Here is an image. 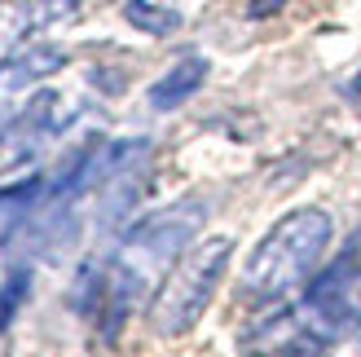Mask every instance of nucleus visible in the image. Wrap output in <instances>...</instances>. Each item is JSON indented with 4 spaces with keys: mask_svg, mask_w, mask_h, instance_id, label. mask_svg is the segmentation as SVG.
Segmentation results:
<instances>
[{
    "mask_svg": "<svg viewBox=\"0 0 361 357\" xmlns=\"http://www.w3.org/2000/svg\"><path fill=\"white\" fill-rule=\"evenodd\" d=\"M203 221H207L203 203L180 199V203L159 207V212H150V217H141L137 225L123 229L119 252L111 260V270H106V305H111V313H106V340H115L119 322L150 291V282L190 252V243L203 229Z\"/></svg>",
    "mask_w": 361,
    "mask_h": 357,
    "instance_id": "f257e3e1",
    "label": "nucleus"
},
{
    "mask_svg": "<svg viewBox=\"0 0 361 357\" xmlns=\"http://www.w3.org/2000/svg\"><path fill=\"white\" fill-rule=\"evenodd\" d=\"M331 234H335L331 212H322V207L286 212V217L256 243V252L247 256L243 296L260 300V305H274L286 291L304 287V282L317 274V260L331 247Z\"/></svg>",
    "mask_w": 361,
    "mask_h": 357,
    "instance_id": "f03ea898",
    "label": "nucleus"
},
{
    "mask_svg": "<svg viewBox=\"0 0 361 357\" xmlns=\"http://www.w3.org/2000/svg\"><path fill=\"white\" fill-rule=\"evenodd\" d=\"M229 256H233V238L216 234V238H203L190 256L176 260V270L168 274V282L159 287L154 305H150V322L159 335H185L203 317V309L212 305V296L229 270Z\"/></svg>",
    "mask_w": 361,
    "mask_h": 357,
    "instance_id": "7ed1b4c3",
    "label": "nucleus"
},
{
    "mask_svg": "<svg viewBox=\"0 0 361 357\" xmlns=\"http://www.w3.org/2000/svg\"><path fill=\"white\" fill-rule=\"evenodd\" d=\"M203 80H207V58L185 53L172 71H164V75L150 84V106H154V111H176V106H185L198 93Z\"/></svg>",
    "mask_w": 361,
    "mask_h": 357,
    "instance_id": "20e7f679",
    "label": "nucleus"
},
{
    "mask_svg": "<svg viewBox=\"0 0 361 357\" xmlns=\"http://www.w3.org/2000/svg\"><path fill=\"white\" fill-rule=\"evenodd\" d=\"M40 194H44V176H27V181L0 190V238L23 229V217L40 203Z\"/></svg>",
    "mask_w": 361,
    "mask_h": 357,
    "instance_id": "39448f33",
    "label": "nucleus"
},
{
    "mask_svg": "<svg viewBox=\"0 0 361 357\" xmlns=\"http://www.w3.org/2000/svg\"><path fill=\"white\" fill-rule=\"evenodd\" d=\"M123 18H128L133 27L150 31V35H172V31L180 27V13H176V9L150 5V0H128V5H123Z\"/></svg>",
    "mask_w": 361,
    "mask_h": 357,
    "instance_id": "423d86ee",
    "label": "nucleus"
},
{
    "mask_svg": "<svg viewBox=\"0 0 361 357\" xmlns=\"http://www.w3.org/2000/svg\"><path fill=\"white\" fill-rule=\"evenodd\" d=\"M62 66V53L58 49H35V53H27V58H18L13 66H5V84H31V80H40V75H49V71H58Z\"/></svg>",
    "mask_w": 361,
    "mask_h": 357,
    "instance_id": "0eeeda50",
    "label": "nucleus"
},
{
    "mask_svg": "<svg viewBox=\"0 0 361 357\" xmlns=\"http://www.w3.org/2000/svg\"><path fill=\"white\" fill-rule=\"evenodd\" d=\"M27 291H31V270H27V265H18V270L0 282V331H5V327L13 322V313L23 309Z\"/></svg>",
    "mask_w": 361,
    "mask_h": 357,
    "instance_id": "6e6552de",
    "label": "nucleus"
},
{
    "mask_svg": "<svg viewBox=\"0 0 361 357\" xmlns=\"http://www.w3.org/2000/svg\"><path fill=\"white\" fill-rule=\"evenodd\" d=\"M80 0H35L31 5V27H44V23H58V18H71Z\"/></svg>",
    "mask_w": 361,
    "mask_h": 357,
    "instance_id": "1a4fd4ad",
    "label": "nucleus"
},
{
    "mask_svg": "<svg viewBox=\"0 0 361 357\" xmlns=\"http://www.w3.org/2000/svg\"><path fill=\"white\" fill-rule=\"evenodd\" d=\"M282 5H286V0H251L247 13H251V18H269V13H278Z\"/></svg>",
    "mask_w": 361,
    "mask_h": 357,
    "instance_id": "9d476101",
    "label": "nucleus"
}]
</instances>
